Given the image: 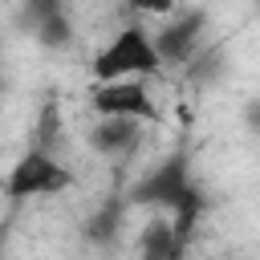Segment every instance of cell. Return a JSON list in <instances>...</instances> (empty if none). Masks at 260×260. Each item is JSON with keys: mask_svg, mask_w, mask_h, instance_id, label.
<instances>
[{"mask_svg": "<svg viewBox=\"0 0 260 260\" xmlns=\"http://www.w3.org/2000/svg\"><path fill=\"white\" fill-rule=\"evenodd\" d=\"M77 179L65 162H57L49 150H28L12 171H8V203H24V199H37V195H57V191H69Z\"/></svg>", "mask_w": 260, "mask_h": 260, "instance_id": "obj_3", "label": "cell"}, {"mask_svg": "<svg viewBox=\"0 0 260 260\" xmlns=\"http://www.w3.org/2000/svg\"><path fill=\"white\" fill-rule=\"evenodd\" d=\"M134 12H146V16H167L175 8V0H130Z\"/></svg>", "mask_w": 260, "mask_h": 260, "instance_id": "obj_11", "label": "cell"}, {"mask_svg": "<svg viewBox=\"0 0 260 260\" xmlns=\"http://www.w3.org/2000/svg\"><path fill=\"white\" fill-rule=\"evenodd\" d=\"M89 106L98 118H138V122H158V106L146 89L142 77L126 81H98L89 89Z\"/></svg>", "mask_w": 260, "mask_h": 260, "instance_id": "obj_4", "label": "cell"}, {"mask_svg": "<svg viewBox=\"0 0 260 260\" xmlns=\"http://www.w3.org/2000/svg\"><path fill=\"white\" fill-rule=\"evenodd\" d=\"M195 191H199V183L191 179V158H187V150H175V154H167L154 171H146V175L126 191V199H130L134 207L179 211Z\"/></svg>", "mask_w": 260, "mask_h": 260, "instance_id": "obj_2", "label": "cell"}, {"mask_svg": "<svg viewBox=\"0 0 260 260\" xmlns=\"http://www.w3.org/2000/svg\"><path fill=\"white\" fill-rule=\"evenodd\" d=\"M53 16H65V0H24L20 4V20L37 32L45 20H53Z\"/></svg>", "mask_w": 260, "mask_h": 260, "instance_id": "obj_10", "label": "cell"}, {"mask_svg": "<svg viewBox=\"0 0 260 260\" xmlns=\"http://www.w3.org/2000/svg\"><path fill=\"white\" fill-rule=\"evenodd\" d=\"M45 49H65L69 41H73V20H69V12L65 16H53V20H45L37 32H32Z\"/></svg>", "mask_w": 260, "mask_h": 260, "instance_id": "obj_9", "label": "cell"}, {"mask_svg": "<svg viewBox=\"0 0 260 260\" xmlns=\"http://www.w3.org/2000/svg\"><path fill=\"white\" fill-rule=\"evenodd\" d=\"M162 69H167V61H162L150 28H142V24H122L114 32V41L106 49H98L89 61L93 81H126V77L146 81V77H162Z\"/></svg>", "mask_w": 260, "mask_h": 260, "instance_id": "obj_1", "label": "cell"}, {"mask_svg": "<svg viewBox=\"0 0 260 260\" xmlns=\"http://www.w3.org/2000/svg\"><path fill=\"white\" fill-rule=\"evenodd\" d=\"M199 32H203V12H187L171 24H162V32L154 37L158 53L167 65H183L195 57V45H199Z\"/></svg>", "mask_w": 260, "mask_h": 260, "instance_id": "obj_5", "label": "cell"}, {"mask_svg": "<svg viewBox=\"0 0 260 260\" xmlns=\"http://www.w3.org/2000/svg\"><path fill=\"white\" fill-rule=\"evenodd\" d=\"M142 142V122L138 118H98L89 130V146L98 154H130Z\"/></svg>", "mask_w": 260, "mask_h": 260, "instance_id": "obj_7", "label": "cell"}, {"mask_svg": "<svg viewBox=\"0 0 260 260\" xmlns=\"http://www.w3.org/2000/svg\"><path fill=\"white\" fill-rule=\"evenodd\" d=\"M126 203H130V199H110V203H102V207L85 219V240H93V244H110V240L118 236V228H122V211H126Z\"/></svg>", "mask_w": 260, "mask_h": 260, "instance_id": "obj_8", "label": "cell"}, {"mask_svg": "<svg viewBox=\"0 0 260 260\" xmlns=\"http://www.w3.org/2000/svg\"><path fill=\"white\" fill-rule=\"evenodd\" d=\"M138 252H142V260H187V244L179 240L167 211L146 219V228L138 236Z\"/></svg>", "mask_w": 260, "mask_h": 260, "instance_id": "obj_6", "label": "cell"}]
</instances>
